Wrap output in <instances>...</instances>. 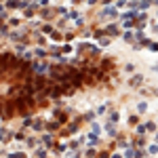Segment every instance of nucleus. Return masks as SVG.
<instances>
[{
  "label": "nucleus",
  "instance_id": "nucleus-1",
  "mask_svg": "<svg viewBox=\"0 0 158 158\" xmlns=\"http://www.w3.org/2000/svg\"><path fill=\"white\" fill-rule=\"evenodd\" d=\"M32 72H36V74H49V66L44 63V61H34V66H32Z\"/></svg>",
  "mask_w": 158,
  "mask_h": 158
},
{
  "label": "nucleus",
  "instance_id": "nucleus-2",
  "mask_svg": "<svg viewBox=\"0 0 158 158\" xmlns=\"http://www.w3.org/2000/svg\"><path fill=\"white\" fill-rule=\"evenodd\" d=\"M97 143H99V135H97L95 131H91V133L86 135V146H89V148H95Z\"/></svg>",
  "mask_w": 158,
  "mask_h": 158
},
{
  "label": "nucleus",
  "instance_id": "nucleus-3",
  "mask_svg": "<svg viewBox=\"0 0 158 158\" xmlns=\"http://www.w3.org/2000/svg\"><path fill=\"white\" fill-rule=\"evenodd\" d=\"M40 141H42L44 148H53V143H55V139H53L49 133H42V135H40Z\"/></svg>",
  "mask_w": 158,
  "mask_h": 158
},
{
  "label": "nucleus",
  "instance_id": "nucleus-4",
  "mask_svg": "<svg viewBox=\"0 0 158 158\" xmlns=\"http://www.w3.org/2000/svg\"><path fill=\"white\" fill-rule=\"evenodd\" d=\"M32 131L42 133V131H44V120H42V118H34V120H32Z\"/></svg>",
  "mask_w": 158,
  "mask_h": 158
},
{
  "label": "nucleus",
  "instance_id": "nucleus-5",
  "mask_svg": "<svg viewBox=\"0 0 158 158\" xmlns=\"http://www.w3.org/2000/svg\"><path fill=\"white\" fill-rule=\"evenodd\" d=\"M106 34H108L110 38H112V36H118V34H120V28L116 25V23H110V25L106 28Z\"/></svg>",
  "mask_w": 158,
  "mask_h": 158
},
{
  "label": "nucleus",
  "instance_id": "nucleus-6",
  "mask_svg": "<svg viewBox=\"0 0 158 158\" xmlns=\"http://www.w3.org/2000/svg\"><path fill=\"white\" fill-rule=\"evenodd\" d=\"M34 158H49V152H46V148L44 146H40L34 150Z\"/></svg>",
  "mask_w": 158,
  "mask_h": 158
},
{
  "label": "nucleus",
  "instance_id": "nucleus-7",
  "mask_svg": "<svg viewBox=\"0 0 158 158\" xmlns=\"http://www.w3.org/2000/svg\"><path fill=\"white\" fill-rule=\"evenodd\" d=\"M141 82H143V76H141V74H135V76L131 78V86H141Z\"/></svg>",
  "mask_w": 158,
  "mask_h": 158
},
{
  "label": "nucleus",
  "instance_id": "nucleus-8",
  "mask_svg": "<svg viewBox=\"0 0 158 158\" xmlns=\"http://www.w3.org/2000/svg\"><path fill=\"white\" fill-rule=\"evenodd\" d=\"M101 17H118V13H116V8H103Z\"/></svg>",
  "mask_w": 158,
  "mask_h": 158
},
{
  "label": "nucleus",
  "instance_id": "nucleus-9",
  "mask_svg": "<svg viewBox=\"0 0 158 158\" xmlns=\"http://www.w3.org/2000/svg\"><path fill=\"white\" fill-rule=\"evenodd\" d=\"M122 40H126V42H135V32H133V30L124 32V34H122Z\"/></svg>",
  "mask_w": 158,
  "mask_h": 158
},
{
  "label": "nucleus",
  "instance_id": "nucleus-10",
  "mask_svg": "<svg viewBox=\"0 0 158 158\" xmlns=\"http://www.w3.org/2000/svg\"><path fill=\"white\" fill-rule=\"evenodd\" d=\"M42 32H44V36H49V38H51V36H53L57 30H55L53 25H42Z\"/></svg>",
  "mask_w": 158,
  "mask_h": 158
},
{
  "label": "nucleus",
  "instance_id": "nucleus-11",
  "mask_svg": "<svg viewBox=\"0 0 158 158\" xmlns=\"http://www.w3.org/2000/svg\"><path fill=\"white\" fill-rule=\"evenodd\" d=\"M108 112V103H101V106H97V110H95V114H99V116H103Z\"/></svg>",
  "mask_w": 158,
  "mask_h": 158
},
{
  "label": "nucleus",
  "instance_id": "nucleus-12",
  "mask_svg": "<svg viewBox=\"0 0 158 158\" xmlns=\"http://www.w3.org/2000/svg\"><path fill=\"white\" fill-rule=\"evenodd\" d=\"M28 148H34V146H38V139H34V137H25V141H23Z\"/></svg>",
  "mask_w": 158,
  "mask_h": 158
},
{
  "label": "nucleus",
  "instance_id": "nucleus-13",
  "mask_svg": "<svg viewBox=\"0 0 158 158\" xmlns=\"http://www.w3.org/2000/svg\"><path fill=\"white\" fill-rule=\"evenodd\" d=\"M97 42H99L101 46H108V44H110V36H106V34H103V36H99V38H97Z\"/></svg>",
  "mask_w": 158,
  "mask_h": 158
},
{
  "label": "nucleus",
  "instance_id": "nucleus-14",
  "mask_svg": "<svg viewBox=\"0 0 158 158\" xmlns=\"http://www.w3.org/2000/svg\"><path fill=\"white\" fill-rule=\"evenodd\" d=\"M106 131L110 133V137H116V126H114L112 122H110V124H106Z\"/></svg>",
  "mask_w": 158,
  "mask_h": 158
},
{
  "label": "nucleus",
  "instance_id": "nucleus-15",
  "mask_svg": "<svg viewBox=\"0 0 158 158\" xmlns=\"http://www.w3.org/2000/svg\"><path fill=\"white\" fill-rule=\"evenodd\" d=\"M118 120H120V114H118V112H110V122H112V124H116Z\"/></svg>",
  "mask_w": 158,
  "mask_h": 158
},
{
  "label": "nucleus",
  "instance_id": "nucleus-16",
  "mask_svg": "<svg viewBox=\"0 0 158 158\" xmlns=\"http://www.w3.org/2000/svg\"><path fill=\"white\" fill-rule=\"evenodd\" d=\"M95 116H97L95 112H86V114H84V120H86V122H93V120H95Z\"/></svg>",
  "mask_w": 158,
  "mask_h": 158
},
{
  "label": "nucleus",
  "instance_id": "nucleus-17",
  "mask_svg": "<svg viewBox=\"0 0 158 158\" xmlns=\"http://www.w3.org/2000/svg\"><path fill=\"white\" fill-rule=\"evenodd\" d=\"M133 158H146V152L143 150H133Z\"/></svg>",
  "mask_w": 158,
  "mask_h": 158
},
{
  "label": "nucleus",
  "instance_id": "nucleus-18",
  "mask_svg": "<svg viewBox=\"0 0 158 158\" xmlns=\"http://www.w3.org/2000/svg\"><path fill=\"white\" fill-rule=\"evenodd\" d=\"M148 152H150V154H158V143H152V146H148Z\"/></svg>",
  "mask_w": 158,
  "mask_h": 158
},
{
  "label": "nucleus",
  "instance_id": "nucleus-19",
  "mask_svg": "<svg viewBox=\"0 0 158 158\" xmlns=\"http://www.w3.org/2000/svg\"><path fill=\"white\" fill-rule=\"evenodd\" d=\"M146 110H148V103H146V101L137 103V112H146Z\"/></svg>",
  "mask_w": 158,
  "mask_h": 158
},
{
  "label": "nucleus",
  "instance_id": "nucleus-20",
  "mask_svg": "<svg viewBox=\"0 0 158 158\" xmlns=\"http://www.w3.org/2000/svg\"><path fill=\"white\" fill-rule=\"evenodd\" d=\"M8 158H28L25 152H15V154H8Z\"/></svg>",
  "mask_w": 158,
  "mask_h": 158
},
{
  "label": "nucleus",
  "instance_id": "nucleus-21",
  "mask_svg": "<svg viewBox=\"0 0 158 158\" xmlns=\"http://www.w3.org/2000/svg\"><path fill=\"white\" fill-rule=\"evenodd\" d=\"M124 6H129L126 0H118V2H116V8H124Z\"/></svg>",
  "mask_w": 158,
  "mask_h": 158
},
{
  "label": "nucleus",
  "instance_id": "nucleus-22",
  "mask_svg": "<svg viewBox=\"0 0 158 158\" xmlns=\"http://www.w3.org/2000/svg\"><path fill=\"white\" fill-rule=\"evenodd\" d=\"M124 158H133V148H126L124 150Z\"/></svg>",
  "mask_w": 158,
  "mask_h": 158
},
{
  "label": "nucleus",
  "instance_id": "nucleus-23",
  "mask_svg": "<svg viewBox=\"0 0 158 158\" xmlns=\"http://www.w3.org/2000/svg\"><path fill=\"white\" fill-rule=\"evenodd\" d=\"M150 51L152 53H158V42H150Z\"/></svg>",
  "mask_w": 158,
  "mask_h": 158
},
{
  "label": "nucleus",
  "instance_id": "nucleus-24",
  "mask_svg": "<svg viewBox=\"0 0 158 158\" xmlns=\"http://www.w3.org/2000/svg\"><path fill=\"white\" fill-rule=\"evenodd\" d=\"M146 131H156V124H154V122H148V124H146Z\"/></svg>",
  "mask_w": 158,
  "mask_h": 158
},
{
  "label": "nucleus",
  "instance_id": "nucleus-25",
  "mask_svg": "<svg viewBox=\"0 0 158 158\" xmlns=\"http://www.w3.org/2000/svg\"><path fill=\"white\" fill-rule=\"evenodd\" d=\"M129 122H131V124H137V122H139V118H137V114H133V116L129 118Z\"/></svg>",
  "mask_w": 158,
  "mask_h": 158
},
{
  "label": "nucleus",
  "instance_id": "nucleus-26",
  "mask_svg": "<svg viewBox=\"0 0 158 158\" xmlns=\"http://www.w3.org/2000/svg\"><path fill=\"white\" fill-rule=\"evenodd\" d=\"M137 133L143 135V133H146V124H139V126H137Z\"/></svg>",
  "mask_w": 158,
  "mask_h": 158
},
{
  "label": "nucleus",
  "instance_id": "nucleus-27",
  "mask_svg": "<svg viewBox=\"0 0 158 158\" xmlns=\"http://www.w3.org/2000/svg\"><path fill=\"white\" fill-rule=\"evenodd\" d=\"M8 23H11V25H19V23H21V19H8Z\"/></svg>",
  "mask_w": 158,
  "mask_h": 158
},
{
  "label": "nucleus",
  "instance_id": "nucleus-28",
  "mask_svg": "<svg viewBox=\"0 0 158 158\" xmlns=\"http://www.w3.org/2000/svg\"><path fill=\"white\" fill-rule=\"evenodd\" d=\"M93 131H95V133H99V131H101V126H99L97 122H93Z\"/></svg>",
  "mask_w": 158,
  "mask_h": 158
},
{
  "label": "nucleus",
  "instance_id": "nucleus-29",
  "mask_svg": "<svg viewBox=\"0 0 158 158\" xmlns=\"http://www.w3.org/2000/svg\"><path fill=\"white\" fill-rule=\"evenodd\" d=\"M110 158H124V156H122L120 152H114V154H110Z\"/></svg>",
  "mask_w": 158,
  "mask_h": 158
},
{
  "label": "nucleus",
  "instance_id": "nucleus-30",
  "mask_svg": "<svg viewBox=\"0 0 158 158\" xmlns=\"http://www.w3.org/2000/svg\"><path fill=\"white\" fill-rule=\"evenodd\" d=\"M97 158H110V154H108V152H101V154H99Z\"/></svg>",
  "mask_w": 158,
  "mask_h": 158
}]
</instances>
